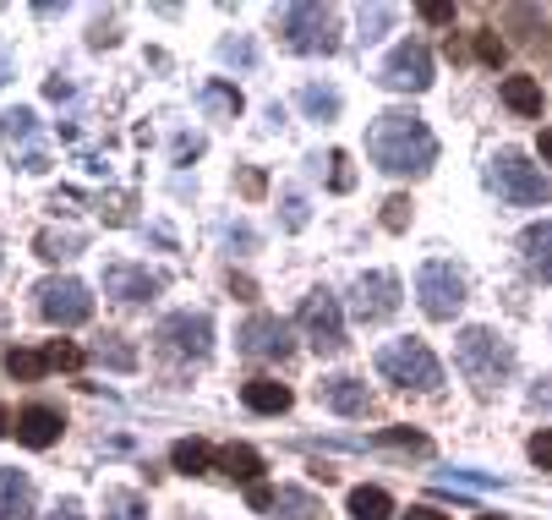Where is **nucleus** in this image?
<instances>
[{
  "label": "nucleus",
  "mask_w": 552,
  "mask_h": 520,
  "mask_svg": "<svg viewBox=\"0 0 552 520\" xmlns=\"http://www.w3.org/2000/svg\"><path fill=\"white\" fill-rule=\"evenodd\" d=\"M367 159L383 170V176H421L438 159V137L421 115L410 110H383L378 121L367 126Z\"/></svg>",
  "instance_id": "nucleus-1"
},
{
  "label": "nucleus",
  "mask_w": 552,
  "mask_h": 520,
  "mask_svg": "<svg viewBox=\"0 0 552 520\" xmlns=\"http://www.w3.org/2000/svg\"><path fill=\"white\" fill-rule=\"evenodd\" d=\"M454 362H460V373L476 384V395H492V389L514 373L509 340H503V334H492V329H465L460 345H454Z\"/></svg>",
  "instance_id": "nucleus-2"
},
{
  "label": "nucleus",
  "mask_w": 552,
  "mask_h": 520,
  "mask_svg": "<svg viewBox=\"0 0 552 520\" xmlns=\"http://www.w3.org/2000/svg\"><path fill=\"white\" fill-rule=\"evenodd\" d=\"M279 39L290 44L296 55H334L339 50V11L317 6V0H301V6H285L274 17Z\"/></svg>",
  "instance_id": "nucleus-3"
},
{
  "label": "nucleus",
  "mask_w": 552,
  "mask_h": 520,
  "mask_svg": "<svg viewBox=\"0 0 552 520\" xmlns=\"http://www.w3.org/2000/svg\"><path fill=\"white\" fill-rule=\"evenodd\" d=\"M378 373L389 378L394 389H416V395H432L443 384V362L432 356L427 340H394L378 351Z\"/></svg>",
  "instance_id": "nucleus-4"
},
{
  "label": "nucleus",
  "mask_w": 552,
  "mask_h": 520,
  "mask_svg": "<svg viewBox=\"0 0 552 520\" xmlns=\"http://www.w3.org/2000/svg\"><path fill=\"white\" fill-rule=\"evenodd\" d=\"M487 181L509 208H547L552 203V181L542 176V165H531V159L514 154V148H503V154L492 159Z\"/></svg>",
  "instance_id": "nucleus-5"
},
{
  "label": "nucleus",
  "mask_w": 552,
  "mask_h": 520,
  "mask_svg": "<svg viewBox=\"0 0 552 520\" xmlns=\"http://www.w3.org/2000/svg\"><path fill=\"white\" fill-rule=\"evenodd\" d=\"M416 302H421V312H427L432 323L460 318V307H465V274L454 269L449 258H427L416 269Z\"/></svg>",
  "instance_id": "nucleus-6"
},
{
  "label": "nucleus",
  "mask_w": 552,
  "mask_h": 520,
  "mask_svg": "<svg viewBox=\"0 0 552 520\" xmlns=\"http://www.w3.org/2000/svg\"><path fill=\"white\" fill-rule=\"evenodd\" d=\"M33 302H39V318L55 323V329H77V323L93 318V296L82 280H44L33 291Z\"/></svg>",
  "instance_id": "nucleus-7"
},
{
  "label": "nucleus",
  "mask_w": 552,
  "mask_h": 520,
  "mask_svg": "<svg viewBox=\"0 0 552 520\" xmlns=\"http://www.w3.org/2000/svg\"><path fill=\"white\" fill-rule=\"evenodd\" d=\"M154 340H159L164 356L197 362V356H208V345H214V323H208V312H170L154 329Z\"/></svg>",
  "instance_id": "nucleus-8"
},
{
  "label": "nucleus",
  "mask_w": 552,
  "mask_h": 520,
  "mask_svg": "<svg viewBox=\"0 0 552 520\" xmlns=\"http://www.w3.org/2000/svg\"><path fill=\"white\" fill-rule=\"evenodd\" d=\"M296 323L307 329V340H312V351H317V356L345 351V312H339V302H334L328 291H312L307 302H301Z\"/></svg>",
  "instance_id": "nucleus-9"
},
{
  "label": "nucleus",
  "mask_w": 552,
  "mask_h": 520,
  "mask_svg": "<svg viewBox=\"0 0 552 520\" xmlns=\"http://www.w3.org/2000/svg\"><path fill=\"white\" fill-rule=\"evenodd\" d=\"M383 88H394V94H421V88L432 83V50L421 39H405L389 50V61H383L378 72Z\"/></svg>",
  "instance_id": "nucleus-10"
},
{
  "label": "nucleus",
  "mask_w": 552,
  "mask_h": 520,
  "mask_svg": "<svg viewBox=\"0 0 552 520\" xmlns=\"http://www.w3.org/2000/svg\"><path fill=\"white\" fill-rule=\"evenodd\" d=\"M350 312H356L361 323H383V318H394V312H399V280H394L389 269L361 274V280L350 285Z\"/></svg>",
  "instance_id": "nucleus-11"
},
{
  "label": "nucleus",
  "mask_w": 552,
  "mask_h": 520,
  "mask_svg": "<svg viewBox=\"0 0 552 520\" xmlns=\"http://www.w3.org/2000/svg\"><path fill=\"white\" fill-rule=\"evenodd\" d=\"M241 356L252 362H285L290 356V323L274 318V312H252L241 323Z\"/></svg>",
  "instance_id": "nucleus-12"
},
{
  "label": "nucleus",
  "mask_w": 552,
  "mask_h": 520,
  "mask_svg": "<svg viewBox=\"0 0 552 520\" xmlns=\"http://www.w3.org/2000/svg\"><path fill=\"white\" fill-rule=\"evenodd\" d=\"M104 296H115V302H126V307H143L159 296V274L137 269V263H110V269H104Z\"/></svg>",
  "instance_id": "nucleus-13"
},
{
  "label": "nucleus",
  "mask_w": 552,
  "mask_h": 520,
  "mask_svg": "<svg viewBox=\"0 0 552 520\" xmlns=\"http://www.w3.org/2000/svg\"><path fill=\"white\" fill-rule=\"evenodd\" d=\"M0 137H6L11 148H28V154H22V170H33V176H39V170H50V159H44V148H33V137H39V115L33 110H0Z\"/></svg>",
  "instance_id": "nucleus-14"
},
{
  "label": "nucleus",
  "mask_w": 552,
  "mask_h": 520,
  "mask_svg": "<svg viewBox=\"0 0 552 520\" xmlns=\"http://www.w3.org/2000/svg\"><path fill=\"white\" fill-rule=\"evenodd\" d=\"M317 400H323L328 411H339V416H367V384L350 378V373L323 378V384H317Z\"/></svg>",
  "instance_id": "nucleus-15"
},
{
  "label": "nucleus",
  "mask_w": 552,
  "mask_h": 520,
  "mask_svg": "<svg viewBox=\"0 0 552 520\" xmlns=\"http://www.w3.org/2000/svg\"><path fill=\"white\" fill-rule=\"evenodd\" d=\"M61 411L55 406H28V411H17V438L28 449H50L55 438H61Z\"/></svg>",
  "instance_id": "nucleus-16"
},
{
  "label": "nucleus",
  "mask_w": 552,
  "mask_h": 520,
  "mask_svg": "<svg viewBox=\"0 0 552 520\" xmlns=\"http://www.w3.org/2000/svg\"><path fill=\"white\" fill-rule=\"evenodd\" d=\"M0 520H33V482L17 466H0Z\"/></svg>",
  "instance_id": "nucleus-17"
},
{
  "label": "nucleus",
  "mask_w": 552,
  "mask_h": 520,
  "mask_svg": "<svg viewBox=\"0 0 552 520\" xmlns=\"http://www.w3.org/2000/svg\"><path fill=\"white\" fill-rule=\"evenodd\" d=\"M241 400H246V411H257V416H285L290 411V384H279V378H252V384L241 389Z\"/></svg>",
  "instance_id": "nucleus-18"
},
{
  "label": "nucleus",
  "mask_w": 552,
  "mask_h": 520,
  "mask_svg": "<svg viewBox=\"0 0 552 520\" xmlns=\"http://www.w3.org/2000/svg\"><path fill=\"white\" fill-rule=\"evenodd\" d=\"M520 252H525V263H531L536 280L552 285V219H542V225L525 230V236H520Z\"/></svg>",
  "instance_id": "nucleus-19"
},
{
  "label": "nucleus",
  "mask_w": 552,
  "mask_h": 520,
  "mask_svg": "<svg viewBox=\"0 0 552 520\" xmlns=\"http://www.w3.org/2000/svg\"><path fill=\"white\" fill-rule=\"evenodd\" d=\"M214 460H219V471H225V477L246 482V488H252V482L263 477V455H257V449H246V444H225Z\"/></svg>",
  "instance_id": "nucleus-20"
},
{
  "label": "nucleus",
  "mask_w": 552,
  "mask_h": 520,
  "mask_svg": "<svg viewBox=\"0 0 552 520\" xmlns=\"http://www.w3.org/2000/svg\"><path fill=\"white\" fill-rule=\"evenodd\" d=\"M274 520H323V499L307 488H279L274 493Z\"/></svg>",
  "instance_id": "nucleus-21"
},
{
  "label": "nucleus",
  "mask_w": 552,
  "mask_h": 520,
  "mask_svg": "<svg viewBox=\"0 0 552 520\" xmlns=\"http://www.w3.org/2000/svg\"><path fill=\"white\" fill-rule=\"evenodd\" d=\"M82 247H88V241H82V230H39V236H33V252H39V258H50V263L77 258Z\"/></svg>",
  "instance_id": "nucleus-22"
},
{
  "label": "nucleus",
  "mask_w": 552,
  "mask_h": 520,
  "mask_svg": "<svg viewBox=\"0 0 552 520\" xmlns=\"http://www.w3.org/2000/svg\"><path fill=\"white\" fill-rule=\"evenodd\" d=\"M503 104L514 115H542V83L536 77H503Z\"/></svg>",
  "instance_id": "nucleus-23"
},
{
  "label": "nucleus",
  "mask_w": 552,
  "mask_h": 520,
  "mask_svg": "<svg viewBox=\"0 0 552 520\" xmlns=\"http://www.w3.org/2000/svg\"><path fill=\"white\" fill-rule=\"evenodd\" d=\"M296 104L307 110V121H334V115H339V94L328 83H301L296 88Z\"/></svg>",
  "instance_id": "nucleus-24"
},
{
  "label": "nucleus",
  "mask_w": 552,
  "mask_h": 520,
  "mask_svg": "<svg viewBox=\"0 0 552 520\" xmlns=\"http://www.w3.org/2000/svg\"><path fill=\"white\" fill-rule=\"evenodd\" d=\"M350 515H356V520H389L394 499L383 488H350Z\"/></svg>",
  "instance_id": "nucleus-25"
},
{
  "label": "nucleus",
  "mask_w": 552,
  "mask_h": 520,
  "mask_svg": "<svg viewBox=\"0 0 552 520\" xmlns=\"http://www.w3.org/2000/svg\"><path fill=\"white\" fill-rule=\"evenodd\" d=\"M208 460H214V449H208L203 438H181V444L170 449V466L186 471V477H192V471H208Z\"/></svg>",
  "instance_id": "nucleus-26"
},
{
  "label": "nucleus",
  "mask_w": 552,
  "mask_h": 520,
  "mask_svg": "<svg viewBox=\"0 0 552 520\" xmlns=\"http://www.w3.org/2000/svg\"><path fill=\"white\" fill-rule=\"evenodd\" d=\"M203 104H208L214 115H225V121H236L246 99H241V88H230V83H219V77H214V83L203 88Z\"/></svg>",
  "instance_id": "nucleus-27"
},
{
  "label": "nucleus",
  "mask_w": 552,
  "mask_h": 520,
  "mask_svg": "<svg viewBox=\"0 0 552 520\" xmlns=\"http://www.w3.org/2000/svg\"><path fill=\"white\" fill-rule=\"evenodd\" d=\"M104 520H148V504L137 499L132 488H115L110 499H104Z\"/></svg>",
  "instance_id": "nucleus-28"
},
{
  "label": "nucleus",
  "mask_w": 552,
  "mask_h": 520,
  "mask_svg": "<svg viewBox=\"0 0 552 520\" xmlns=\"http://www.w3.org/2000/svg\"><path fill=\"white\" fill-rule=\"evenodd\" d=\"M44 367H50V362H44V351H6V373L22 378V384H33Z\"/></svg>",
  "instance_id": "nucleus-29"
},
{
  "label": "nucleus",
  "mask_w": 552,
  "mask_h": 520,
  "mask_svg": "<svg viewBox=\"0 0 552 520\" xmlns=\"http://www.w3.org/2000/svg\"><path fill=\"white\" fill-rule=\"evenodd\" d=\"M99 362H110L115 373H132V367H137V351H132L126 340H115V334H104V340H99Z\"/></svg>",
  "instance_id": "nucleus-30"
},
{
  "label": "nucleus",
  "mask_w": 552,
  "mask_h": 520,
  "mask_svg": "<svg viewBox=\"0 0 552 520\" xmlns=\"http://www.w3.org/2000/svg\"><path fill=\"white\" fill-rule=\"evenodd\" d=\"M394 17H399V11L394 6H367V11H361V39H383V33H389L394 28Z\"/></svg>",
  "instance_id": "nucleus-31"
},
{
  "label": "nucleus",
  "mask_w": 552,
  "mask_h": 520,
  "mask_svg": "<svg viewBox=\"0 0 552 520\" xmlns=\"http://www.w3.org/2000/svg\"><path fill=\"white\" fill-rule=\"evenodd\" d=\"M328 181H334V192H350V187H356V170H350V154H345V148H334V154H328Z\"/></svg>",
  "instance_id": "nucleus-32"
},
{
  "label": "nucleus",
  "mask_w": 552,
  "mask_h": 520,
  "mask_svg": "<svg viewBox=\"0 0 552 520\" xmlns=\"http://www.w3.org/2000/svg\"><path fill=\"white\" fill-rule=\"evenodd\" d=\"M503 55H509V44L498 39L492 28H476V61H487V66H498Z\"/></svg>",
  "instance_id": "nucleus-33"
},
{
  "label": "nucleus",
  "mask_w": 552,
  "mask_h": 520,
  "mask_svg": "<svg viewBox=\"0 0 552 520\" xmlns=\"http://www.w3.org/2000/svg\"><path fill=\"white\" fill-rule=\"evenodd\" d=\"M219 55H225L230 66H257V44H252V39H241V33L219 44Z\"/></svg>",
  "instance_id": "nucleus-34"
},
{
  "label": "nucleus",
  "mask_w": 552,
  "mask_h": 520,
  "mask_svg": "<svg viewBox=\"0 0 552 520\" xmlns=\"http://www.w3.org/2000/svg\"><path fill=\"white\" fill-rule=\"evenodd\" d=\"M378 444L410 449V455H427V438H421V433H410V427H389V433H378Z\"/></svg>",
  "instance_id": "nucleus-35"
},
{
  "label": "nucleus",
  "mask_w": 552,
  "mask_h": 520,
  "mask_svg": "<svg viewBox=\"0 0 552 520\" xmlns=\"http://www.w3.org/2000/svg\"><path fill=\"white\" fill-rule=\"evenodd\" d=\"M44 362H50V367H66V373H72V367H82V351H77L72 340H55L50 351H44Z\"/></svg>",
  "instance_id": "nucleus-36"
},
{
  "label": "nucleus",
  "mask_w": 552,
  "mask_h": 520,
  "mask_svg": "<svg viewBox=\"0 0 552 520\" xmlns=\"http://www.w3.org/2000/svg\"><path fill=\"white\" fill-rule=\"evenodd\" d=\"M383 225H389V230H405V225H410V198H389V203H383Z\"/></svg>",
  "instance_id": "nucleus-37"
},
{
  "label": "nucleus",
  "mask_w": 552,
  "mask_h": 520,
  "mask_svg": "<svg viewBox=\"0 0 552 520\" xmlns=\"http://www.w3.org/2000/svg\"><path fill=\"white\" fill-rule=\"evenodd\" d=\"M285 230H307V198H301V192L285 198Z\"/></svg>",
  "instance_id": "nucleus-38"
},
{
  "label": "nucleus",
  "mask_w": 552,
  "mask_h": 520,
  "mask_svg": "<svg viewBox=\"0 0 552 520\" xmlns=\"http://www.w3.org/2000/svg\"><path fill=\"white\" fill-rule=\"evenodd\" d=\"M115 39H121V33H115V17H99V22H93V33H88L93 50H110Z\"/></svg>",
  "instance_id": "nucleus-39"
},
{
  "label": "nucleus",
  "mask_w": 552,
  "mask_h": 520,
  "mask_svg": "<svg viewBox=\"0 0 552 520\" xmlns=\"http://www.w3.org/2000/svg\"><path fill=\"white\" fill-rule=\"evenodd\" d=\"M525 449H531V460H536L542 471H552V433H547V427H542V433H536Z\"/></svg>",
  "instance_id": "nucleus-40"
},
{
  "label": "nucleus",
  "mask_w": 552,
  "mask_h": 520,
  "mask_svg": "<svg viewBox=\"0 0 552 520\" xmlns=\"http://www.w3.org/2000/svg\"><path fill=\"white\" fill-rule=\"evenodd\" d=\"M241 192H246V198H263V192H268V176H263L257 165H246V170H241Z\"/></svg>",
  "instance_id": "nucleus-41"
},
{
  "label": "nucleus",
  "mask_w": 552,
  "mask_h": 520,
  "mask_svg": "<svg viewBox=\"0 0 552 520\" xmlns=\"http://www.w3.org/2000/svg\"><path fill=\"white\" fill-rule=\"evenodd\" d=\"M421 17H427V22H454V6H449V0H421Z\"/></svg>",
  "instance_id": "nucleus-42"
},
{
  "label": "nucleus",
  "mask_w": 552,
  "mask_h": 520,
  "mask_svg": "<svg viewBox=\"0 0 552 520\" xmlns=\"http://www.w3.org/2000/svg\"><path fill=\"white\" fill-rule=\"evenodd\" d=\"M443 482H465V488H498V477H481V471H449Z\"/></svg>",
  "instance_id": "nucleus-43"
},
{
  "label": "nucleus",
  "mask_w": 552,
  "mask_h": 520,
  "mask_svg": "<svg viewBox=\"0 0 552 520\" xmlns=\"http://www.w3.org/2000/svg\"><path fill=\"white\" fill-rule=\"evenodd\" d=\"M246 499H252V510H274V488H263V482H252Z\"/></svg>",
  "instance_id": "nucleus-44"
},
{
  "label": "nucleus",
  "mask_w": 552,
  "mask_h": 520,
  "mask_svg": "<svg viewBox=\"0 0 552 520\" xmlns=\"http://www.w3.org/2000/svg\"><path fill=\"white\" fill-rule=\"evenodd\" d=\"M225 241H230V247H246V252L257 247V236H252L246 225H230V230H225Z\"/></svg>",
  "instance_id": "nucleus-45"
},
{
  "label": "nucleus",
  "mask_w": 552,
  "mask_h": 520,
  "mask_svg": "<svg viewBox=\"0 0 552 520\" xmlns=\"http://www.w3.org/2000/svg\"><path fill=\"white\" fill-rule=\"evenodd\" d=\"M197 154H203V137H181V143H175V159H181V165L197 159Z\"/></svg>",
  "instance_id": "nucleus-46"
},
{
  "label": "nucleus",
  "mask_w": 552,
  "mask_h": 520,
  "mask_svg": "<svg viewBox=\"0 0 552 520\" xmlns=\"http://www.w3.org/2000/svg\"><path fill=\"white\" fill-rule=\"evenodd\" d=\"M44 94H50V99H72V83H66V77H50V83H44Z\"/></svg>",
  "instance_id": "nucleus-47"
},
{
  "label": "nucleus",
  "mask_w": 552,
  "mask_h": 520,
  "mask_svg": "<svg viewBox=\"0 0 552 520\" xmlns=\"http://www.w3.org/2000/svg\"><path fill=\"white\" fill-rule=\"evenodd\" d=\"M230 291H236L241 302H252V296H257V285H252V280H241V274H230Z\"/></svg>",
  "instance_id": "nucleus-48"
},
{
  "label": "nucleus",
  "mask_w": 552,
  "mask_h": 520,
  "mask_svg": "<svg viewBox=\"0 0 552 520\" xmlns=\"http://www.w3.org/2000/svg\"><path fill=\"white\" fill-rule=\"evenodd\" d=\"M531 400H536V406H547V411H552V378H542V384L531 389Z\"/></svg>",
  "instance_id": "nucleus-49"
},
{
  "label": "nucleus",
  "mask_w": 552,
  "mask_h": 520,
  "mask_svg": "<svg viewBox=\"0 0 552 520\" xmlns=\"http://www.w3.org/2000/svg\"><path fill=\"white\" fill-rule=\"evenodd\" d=\"M50 520H82V504H77V499H66V504H61V510H55V515H50Z\"/></svg>",
  "instance_id": "nucleus-50"
},
{
  "label": "nucleus",
  "mask_w": 552,
  "mask_h": 520,
  "mask_svg": "<svg viewBox=\"0 0 552 520\" xmlns=\"http://www.w3.org/2000/svg\"><path fill=\"white\" fill-rule=\"evenodd\" d=\"M405 520H449V515H438V510H427V504H416V510H410Z\"/></svg>",
  "instance_id": "nucleus-51"
},
{
  "label": "nucleus",
  "mask_w": 552,
  "mask_h": 520,
  "mask_svg": "<svg viewBox=\"0 0 552 520\" xmlns=\"http://www.w3.org/2000/svg\"><path fill=\"white\" fill-rule=\"evenodd\" d=\"M6 83H11V55L0 50V88H6Z\"/></svg>",
  "instance_id": "nucleus-52"
},
{
  "label": "nucleus",
  "mask_w": 552,
  "mask_h": 520,
  "mask_svg": "<svg viewBox=\"0 0 552 520\" xmlns=\"http://www.w3.org/2000/svg\"><path fill=\"white\" fill-rule=\"evenodd\" d=\"M542 159H552V126L542 132Z\"/></svg>",
  "instance_id": "nucleus-53"
},
{
  "label": "nucleus",
  "mask_w": 552,
  "mask_h": 520,
  "mask_svg": "<svg viewBox=\"0 0 552 520\" xmlns=\"http://www.w3.org/2000/svg\"><path fill=\"white\" fill-rule=\"evenodd\" d=\"M6 427H11V416H6V406H0V438H6Z\"/></svg>",
  "instance_id": "nucleus-54"
},
{
  "label": "nucleus",
  "mask_w": 552,
  "mask_h": 520,
  "mask_svg": "<svg viewBox=\"0 0 552 520\" xmlns=\"http://www.w3.org/2000/svg\"><path fill=\"white\" fill-rule=\"evenodd\" d=\"M476 520H503V515H476Z\"/></svg>",
  "instance_id": "nucleus-55"
}]
</instances>
